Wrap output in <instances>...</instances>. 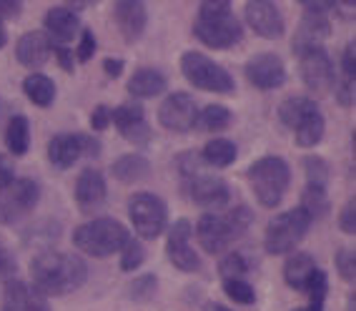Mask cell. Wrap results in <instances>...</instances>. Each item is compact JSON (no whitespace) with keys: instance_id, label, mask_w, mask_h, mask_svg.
I'll return each instance as SVG.
<instances>
[{"instance_id":"cell-47","label":"cell","mask_w":356,"mask_h":311,"mask_svg":"<svg viewBox=\"0 0 356 311\" xmlns=\"http://www.w3.org/2000/svg\"><path fill=\"white\" fill-rule=\"evenodd\" d=\"M53 56H56L58 65L65 70V73H76V56L70 51L68 45H53Z\"/></svg>"},{"instance_id":"cell-53","label":"cell","mask_w":356,"mask_h":311,"mask_svg":"<svg viewBox=\"0 0 356 311\" xmlns=\"http://www.w3.org/2000/svg\"><path fill=\"white\" fill-rule=\"evenodd\" d=\"M123 68H126V63H123L121 58H106L103 61V70H106L108 78H118L123 73Z\"/></svg>"},{"instance_id":"cell-21","label":"cell","mask_w":356,"mask_h":311,"mask_svg":"<svg viewBox=\"0 0 356 311\" xmlns=\"http://www.w3.org/2000/svg\"><path fill=\"white\" fill-rule=\"evenodd\" d=\"M53 45L48 40V35L40 31H31V33H23L15 43V58H18L20 65H26L28 70H38L48 63V58H51Z\"/></svg>"},{"instance_id":"cell-3","label":"cell","mask_w":356,"mask_h":311,"mask_svg":"<svg viewBox=\"0 0 356 311\" xmlns=\"http://www.w3.org/2000/svg\"><path fill=\"white\" fill-rule=\"evenodd\" d=\"M254 221L248 206H236L226 214H204L196 223V239L206 254H223L236 239H241Z\"/></svg>"},{"instance_id":"cell-34","label":"cell","mask_w":356,"mask_h":311,"mask_svg":"<svg viewBox=\"0 0 356 311\" xmlns=\"http://www.w3.org/2000/svg\"><path fill=\"white\" fill-rule=\"evenodd\" d=\"M306 173V186H316V189H329V178H331V166L329 161H324L321 156H306L301 161Z\"/></svg>"},{"instance_id":"cell-12","label":"cell","mask_w":356,"mask_h":311,"mask_svg":"<svg viewBox=\"0 0 356 311\" xmlns=\"http://www.w3.org/2000/svg\"><path fill=\"white\" fill-rule=\"evenodd\" d=\"M181 184H184L186 196L201 209H221V206H226L231 201L229 184L216 173L198 171L191 178H184Z\"/></svg>"},{"instance_id":"cell-17","label":"cell","mask_w":356,"mask_h":311,"mask_svg":"<svg viewBox=\"0 0 356 311\" xmlns=\"http://www.w3.org/2000/svg\"><path fill=\"white\" fill-rule=\"evenodd\" d=\"M111 15H113L115 28H118V33H121L128 45L138 43L143 38L148 26V13L140 0H118V3H113Z\"/></svg>"},{"instance_id":"cell-5","label":"cell","mask_w":356,"mask_h":311,"mask_svg":"<svg viewBox=\"0 0 356 311\" xmlns=\"http://www.w3.org/2000/svg\"><path fill=\"white\" fill-rule=\"evenodd\" d=\"M246 178L256 201L264 209H276L291 186V168L281 156H264L248 166Z\"/></svg>"},{"instance_id":"cell-42","label":"cell","mask_w":356,"mask_h":311,"mask_svg":"<svg viewBox=\"0 0 356 311\" xmlns=\"http://www.w3.org/2000/svg\"><path fill=\"white\" fill-rule=\"evenodd\" d=\"M334 264H337V271L341 273L343 281L356 279V254L354 251H349V248H339Z\"/></svg>"},{"instance_id":"cell-20","label":"cell","mask_w":356,"mask_h":311,"mask_svg":"<svg viewBox=\"0 0 356 311\" xmlns=\"http://www.w3.org/2000/svg\"><path fill=\"white\" fill-rule=\"evenodd\" d=\"M43 28L51 45H68L78 35V31H81V18L65 6H56L45 13Z\"/></svg>"},{"instance_id":"cell-31","label":"cell","mask_w":356,"mask_h":311,"mask_svg":"<svg viewBox=\"0 0 356 311\" xmlns=\"http://www.w3.org/2000/svg\"><path fill=\"white\" fill-rule=\"evenodd\" d=\"M314 109H318L316 103H314V98H309V95H291V98H286V101L279 106V118L289 131H293L296 123Z\"/></svg>"},{"instance_id":"cell-35","label":"cell","mask_w":356,"mask_h":311,"mask_svg":"<svg viewBox=\"0 0 356 311\" xmlns=\"http://www.w3.org/2000/svg\"><path fill=\"white\" fill-rule=\"evenodd\" d=\"M304 294L309 296V304H306L309 309H312V311H324L326 294H329V276H326V271L316 269V271L312 273L309 284H306Z\"/></svg>"},{"instance_id":"cell-50","label":"cell","mask_w":356,"mask_h":311,"mask_svg":"<svg viewBox=\"0 0 356 311\" xmlns=\"http://www.w3.org/2000/svg\"><path fill=\"white\" fill-rule=\"evenodd\" d=\"M23 13V3L20 0H0V23L15 20Z\"/></svg>"},{"instance_id":"cell-56","label":"cell","mask_w":356,"mask_h":311,"mask_svg":"<svg viewBox=\"0 0 356 311\" xmlns=\"http://www.w3.org/2000/svg\"><path fill=\"white\" fill-rule=\"evenodd\" d=\"M8 43V33H6V23H0V48Z\"/></svg>"},{"instance_id":"cell-57","label":"cell","mask_w":356,"mask_h":311,"mask_svg":"<svg viewBox=\"0 0 356 311\" xmlns=\"http://www.w3.org/2000/svg\"><path fill=\"white\" fill-rule=\"evenodd\" d=\"M291 311H312L309 306H299V309H291Z\"/></svg>"},{"instance_id":"cell-55","label":"cell","mask_w":356,"mask_h":311,"mask_svg":"<svg viewBox=\"0 0 356 311\" xmlns=\"http://www.w3.org/2000/svg\"><path fill=\"white\" fill-rule=\"evenodd\" d=\"M346 311H356V294H349L346 298Z\"/></svg>"},{"instance_id":"cell-27","label":"cell","mask_w":356,"mask_h":311,"mask_svg":"<svg viewBox=\"0 0 356 311\" xmlns=\"http://www.w3.org/2000/svg\"><path fill=\"white\" fill-rule=\"evenodd\" d=\"M324 131H326L324 115H321V111L318 109H314V111H309L299 123H296L293 136H296V143H299L301 148H314V146L321 143Z\"/></svg>"},{"instance_id":"cell-46","label":"cell","mask_w":356,"mask_h":311,"mask_svg":"<svg viewBox=\"0 0 356 311\" xmlns=\"http://www.w3.org/2000/svg\"><path fill=\"white\" fill-rule=\"evenodd\" d=\"M341 78H346V81H356V45L349 43L346 48H343L341 53V73H339Z\"/></svg>"},{"instance_id":"cell-29","label":"cell","mask_w":356,"mask_h":311,"mask_svg":"<svg viewBox=\"0 0 356 311\" xmlns=\"http://www.w3.org/2000/svg\"><path fill=\"white\" fill-rule=\"evenodd\" d=\"M201 159L206 166H213V168H229L236 159H238V148H236L234 141L229 138H211L204 146Z\"/></svg>"},{"instance_id":"cell-30","label":"cell","mask_w":356,"mask_h":311,"mask_svg":"<svg viewBox=\"0 0 356 311\" xmlns=\"http://www.w3.org/2000/svg\"><path fill=\"white\" fill-rule=\"evenodd\" d=\"M6 148L10 156H26L31 148V123L26 115H13L6 128Z\"/></svg>"},{"instance_id":"cell-33","label":"cell","mask_w":356,"mask_h":311,"mask_svg":"<svg viewBox=\"0 0 356 311\" xmlns=\"http://www.w3.org/2000/svg\"><path fill=\"white\" fill-rule=\"evenodd\" d=\"M299 209L306 211V216L314 221L318 218H324L329 214L331 203H329V196H326V189H316V186H306L304 193H301V203Z\"/></svg>"},{"instance_id":"cell-13","label":"cell","mask_w":356,"mask_h":311,"mask_svg":"<svg viewBox=\"0 0 356 311\" xmlns=\"http://www.w3.org/2000/svg\"><path fill=\"white\" fill-rule=\"evenodd\" d=\"M191 236H193V226L188 218H178L168 229V239H165V254L168 261L178 271L193 273L201 269V256L193 251L191 246Z\"/></svg>"},{"instance_id":"cell-28","label":"cell","mask_w":356,"mask_h":311,"mask_svg":"<svg viewBox=\"0 0 356 311\" xmlns=\"http://www.w3.org/2000/svg\"><path fill=\"white\" fill-rule=\"evenodd\" d=\"M23 93H26V98L33 106L48 109L56 101V83H53V78L45 76V73H31L23 81Z\"/></svg>"},{"instance_id":"cell-39","label":"cell","mask_w":356,"mask_h":311,"mask_svg":"<svg viewBox=\"0 0 356 311\" xmlns=\"http://www.w3.org/2000/svg\"><path fill=\"white\" fill-rule=\"evenodd\" d=\"M143 261H146V248H143V244L136 241L134 236H131V241H128L121 251V269L131 273L143 266Z\"/></svg>"},{"instance_id":"cell-16","label":"cell","mask_w":356,"mask_h":311,"mask_svg":"<svg viewBox=\"0 0 356 311\" xmlns=\"http://www.w3.org/2000/svg\"><path fill=\"white\" fill-rule=\"evenodd\" d=\"M246 81L259 90H276L286 83V65L276 53H259L246 61Z\"/></svg>"},{"instance_id":"cell-2","label":"cell","mask_w":356,"mask_h":311,"mask_svg":"<svg viewBox=\"0 0 356 311\" xmlns=\"http://www.w3.org/2000/svg\"><path fill=\"white\" fill-rule=\"evenodd\" d=\"M193 35L206 48L226 51L241 43L243 28L231 13V3L226 0H204L198 6V15L193 20Z\"/></svg>"},{"instance_id":"cell-45","label":"cell","mask_w":356,"mask_h":311,"mask_svg":"<svg viewBox=\"0 0 356 311\" xmlns=\"http://www.w3.org/2000/svg\"><path fill=\"white\" fill-rule=\"evenodd\" d=\"M334 95L337 101L341 103L343 109H351L354 106V81H346L337 73V83H334Z\"/></svg>"},{"instance_id":"cell-36","label":"cell","mask_w":356,"mask_h":311,"mask_svg":"<svg viewBox=\"0 0 356 311\" xmlns=\"http://www.w3.org/2000/svg\"><path fill=\"white\" fill-rule=\"evenodd\" d=\"M159 292V276L156 273H140L128 284V298L136 304H148Z\"/></svg>"},{"instance_id":"cell-9","label":"cell","mask_w":356,"mask_h":311,"mask_svg":"<svg viewBox=\"0 0 356 311\" xmlns=\"http://www.w3.org/2000/svg\"><path fill=\"white\" fill-rule=\"evenodd\" d=\"M40 201V186L33 178H15L13 184L0 189V223L13 226L20 218L35 211Z\"/></svg>"},{"instance_id":"cell-14","label":"cell","mask_w":356,"mask_h":311,"mask_svg":"<svg viewBox=\"0 0 356 311\" xmlns=\"http://www.w3.org/2000/svg\"><path fill=\"white\" fill-rule=\"evenodd\" d=\"M111 123L118 128V134L134 143V146H148L153 131L146 121V111L140 103H123L118 109H111Z\"/></svg>"},{"instance_id":"cell-44","label":"cell","mask_w":356,"mask_h":311,"mask_svg":"<svg viewBox=\"0 0 356 311\" xmlns=\"http://www.w3.org/2000/svg\"><path fill=\"white\" fill-rule=\"evenodd\" d=\"M339 229L346 236L356 234V201L354 198H349V201L343 203L341 214H339Z\"/></svg>"},{"instance_id":"cell-38","label":"cell","mask_w":356,"mask_h":311,"mask_svg":"<svg viewBox=\"0 0 356 311\" xmlns=\"http://www.w3.org/2000/svg\"><path fill=\"white\" fill-rule=\"evenodd\" d=\"M218 273L221 279H243V273H248V261L238 251H231L218 261Z\"/></svg>"},{"instance_id":"cell-52","label":"cell","mask_w":356,"mask_h":311,"mask_svg":"<svg viewBox=\"0 0 356 311\" xmlns=\"http://www.w3.org/2000/svg\"><path fill=\"white\" fill-rule=\"evenodd\" d=\"M15 181V168L13 161L8 159L6 153H0V189H6Z\"/></svg>"},{"instance_id":"cell-10","label":"cell","mask_w":356,"mask_h":311,"mask_svg":"<svg viewBox=\"0 0 356 311\" xmlns=\"http://www.w3.org/2000/svg\"><path fill=\"white\" fill-rule=\"evenodd\" d=\"M299 70H301V81H304L309 93L326 95L334 90L337 70H334V61H331V56L326 53V48H309V51H301Z\"/></svg>"},{"instance_id":"cell-24","label":"cell","mask_w":356,"mask_h":311,"mask_svg":"<svg viewBox=\"0 0 356 311\" xmlns=\"http://www.w3.org/2000/svg\"><path fill=\"white\" fill-rule=\"evenodd\" d=\"M126 88L134 98H156L168 90V78L159 68H138L128 78Z\"/></svg>"},{"instance_id":"cell-7","label":"cell","mask_w":356,"mask_h":311,"mask_svg":"<svg viewBox=\"0 0 356 311\" xmlns=\"http://www.w3.org/2000/svg\"><path fill=\"white\" fill-rule=\"evenodd\" d=\"M181 73L193 88L209 90V93L234 95L236 90V81L229 70L198 51H186L181 56Z\"/></svg>"},{"instance_id":"cell-8","label":"cell","mask_w":356,"mask_h":311,"mask_svg":"<svg viewBox=\"0 0 356 311\" xmlns=\"http://www.w3.org/2000/svg\"><path fill=\"white\" fill-rule=\"evenodd\" d=\"M128 218H131L134 231L140 239L156 241L168 223V206L163 198L151 193V191H140V193H134L128 198Z\"/></svg>"},{"instance_id":"cell-15","label":"cell","mask_w":356,"mask_h":311,"mask_svg":"<svg viewBox=\"0 0 356 311\" xmlns=\"http://www.w3.org/2000/svg\"><path fill=\"white\" fill-rule=\"evenodd\" d=\"M243 15H246L248 28L259 38L276 40L286 33V23H284V15H281L276 3H268V0H248L246 8H243Z\"/></svg>"},{"instance_id":"cell-1","label":"cell","mask_w":356,"mask_h":311,"mask_svg":"<svg viewBox=\"0 0 356 311\" xmlns=\"http://www.w3.org/2000/svg\"><path fill=\"white\" fill-rule=\"evenodd\" d=\"M33 289L43 296H65L78 292L88 279V266L78 254L40 251L31 261Z\"/></svg>"},{"instance_id":"cell-11","label":"cell","mask_w":356,"mask_h":311,"mask_svg":"<svg viewBox=\"0 0 356 311\" xmlns=\"http://www.w3.org/2000/svg\"><path fill=\"white\" fill-rule=\"evenodd\" d=\"M198 121V106L193 101V95L184 93V90H173L163 98L159 109V123L165 131L173 134H188L196 128Z\"/></svg>"},{"instance_id":"cell-26","label":"cell","mask_w":356,"mask_h":311,"mask_svg":"<svg viewBox=\"0 0 356 311\" xmlns=\"http://www.w3.org/2000/svg\"><path fill=\"white\" fill-rule=\"evenodd\" d=\"M111 173H113V178L121 181V184H138V181L148 178L151 164H148V159L140 156V153H126V156H121L118 161H113Z\"/></svg>"},{"instance_id":"cell-22","label":"cell","mask_w":356,"mask_h":311,"mask_svg":"<svg viewBox=\"0 0 356 311\" xmlns=\"http://www.w3.org/2000/svg\"><path fill=\"white\" fill-rule=\"evenodd\" d=\"M329 31H331L329 15L304 13V18H301L291 40L293 53L299 56L301 51H309V48H324V40L329 38Z\"/></svg>"},{"instance_id":"cell-40","label":"cell","mask_w":356,"mask_h":311,"mask_svg":"<svg viewBox=\"0 0 356 311\" xmlns=\"http://www.w3.org/2000/svg\"><path fill=\"white\" fill-rule=\"evenodd\" d=\"M176 168H178V173H181V181H184V178H191L193 173L204 171L206 164L198 151H184V153H178Z\"/></svg>"},{"instance_id":"cell-51","label":"cell","mask_w":356,"mask_h":311,"mask_svg":"<svg viewBox=\"0 0 356 311\" xmlns=\"http://www.w3.org/2000/svg\"><path fill=\"white\" fill-rule=\"evenodd\" d=\"M301 8H304L306 13H312V15L334 13V3H329V0H301Z\"/></svg>"},{"instance_id":"cell-18","label":"cell","mask_w":356,"mask_h":311,"mask_svg":"<svg viewBox=\"0 0 356 311\" xmlns=\"http://www.w3.org/2000/svg\"><path fill=\"white\" fill-rule=\"evenodd\" d=\"M0 311H51V306L43 294L13 276L10 281H6Z\"/></svg>"},{"instance_id":"cell-48","label":"cell","mask_w":356,"mask_h":311,"mask_svg":"<svg viewBox=\"0 0 356 311\" xmlns=\"http://www.w3.org/2000/svg\"><path fill=\"white\" fill-rule=\"evenodd\" d=\"M108 126H111V109L101 103V106H96V109L90 111V128L96 134H103Z\"/></svg>"},{"instance_id":"cell-41","label":"cell","mask_w":356,"mask_h":311,"mask_svg":"<svg viewBox=\"0 0 356 311\" xmlns=\"http://www.w3.org/2000/svg\"><path fill=\"white\" fill-rule=\"evenodd\" d=\"M78 35H81V40H78V48H76V61L78 63H88L90 58H93V53H96V48H98L96 33L90 31V28H83Z\"/></svg>"},{"instance_id":"cell-23","label":"cell","mask_w":356,"mask_h":311,"mask_svg":"<svg viewBox=\"0 0 356 311\" xmlns=\"http://www.w3.org/2000/svg\"><path fill=\"white\" fill-rule=\"evenodd\" d=\"M81 156L83 153H81L78 134H58L48 141V161H51V166L58 168V171L70 168Z\"/></svg>"},{"instance_id":"cell-54","label":"cell","mask_w":356,"mask_h":311,"mask_svg":"<svg viewBox=\"0 0 356 311\" xmlns=\"http://www.w3.org/2000/svg\"><path fill=\"white\" fill-rule=\"evenodd\" d=\"M206 311H231V309H229V306L216 304V301H213V304H206Z\"/></svg>"},{"instance_id":"cell-6","label":"cell","mask_w":356,"mask_h":311,"mask_svg":"<svg viewBox=\"0 0 356 311\" xmlns=\"http://www.w3.org/2000/svg\"><path fill=\"white\" fill-rule=\"evenodd\" d=\"M312 229V218L306 216V211L289 209L279 216H274L268 221L266 234H264V248L271 256H284L293 254L296 246L304 241V236Z\"/></svg>"},{"instance_id":"cell-25","label":"cell","mask_w":356,"mask_h":311,"mask_svg":"<svg viewBox=\"0 0 356 311\" xmlns=\"http://www.w3.org/2000/svg\"><path fill=\"white\" fill-rule=\"evenodd\" d=\"M316 269L318 266L312 254L293 251V254H289L286 264H284V281H286V286L293 289V292H304L309 279H312V273L316 271Z\"/></svg>"},{"instance_id":"cell-37","label":"cell","mask_w":356,"mask_h":311,"mask_svg":"<svg viewBox=\"0 0 356 311\" xmlns=\"http://www.w3.org/2000/svg\"><path fill=\"white\" fill-rule=\"evenodd\" d=\"M223 292L236 304H243V306L256 304V289L246 279H223Z\"/></svg>"},{"instance_id":"cell-32","label":"cell","mask_w":356,"mask_h":311,"mask_svg":"<svg viewBox=\"0 0 356 311\" xmlns=\"http://www.w3.org/2000/svg\"><path fill=\"white\" fill-rule=\"evenodd\" d=\"M231 123H234V113H231L226 106H221V103H211L204 111H198L196 126H201L204 131H209V134H221Z\"/></svg>"},{"instance_id":"cell-19","label":"cell","mask_w":356,"mask_h":311,"mask_svg":"<svg viewBox=\"0 0 356 311\" xmlns=\"http://www.w3.org/2000/svg\"><path fill=\"white\" fill-rule=\"evenodd\" d=\"M106 176L98 168H86L76 178V203L83 214H93L106 201Z\"/></svg>"},{"instance_id":"cell-43","label":"cell","mask_w":356,"mask_h":311,"mask_svg":"<svg viewBox=\"0 0 356 311\" xmlns=\"http://www.w3.org/2000/svg\"><path fill=\"white\" fill-rule=\"evenodd\" d=\"M18 271V261H15V254L10 251L3 239H0V281H10L13 273Z\"/></svg>"},{"instance_id":"cell-49","label":"cell","mask_w":356,"mask_h":311,"mask_svg":"<svg viewBox=\"0 0 356 311\" xmlns=\"http://www.w3.org/2000/svg\"><path fill=\"white\" fill-rule=\"evenodd\" d=\"M78 141H81V153L83 156H90V159H96V156H101V141L96 138V136L90 134H78Z\"/></svg>"},{"instance_id":"cell-4","label":"cell","mask_w":356,"mask_h":311,"mask_svg":"<svg viewBox=\"0 0 356 311\" xmlns=\"http://www.w3.org/2000/svg\"><path fill=\"white\" fill-rule=\"evenodd\" d=\"M128 241H131L128 229L111 216L90 218L73 231V246L93 259H108L113 254H121Z\"/></svg>"}]
</instances>
